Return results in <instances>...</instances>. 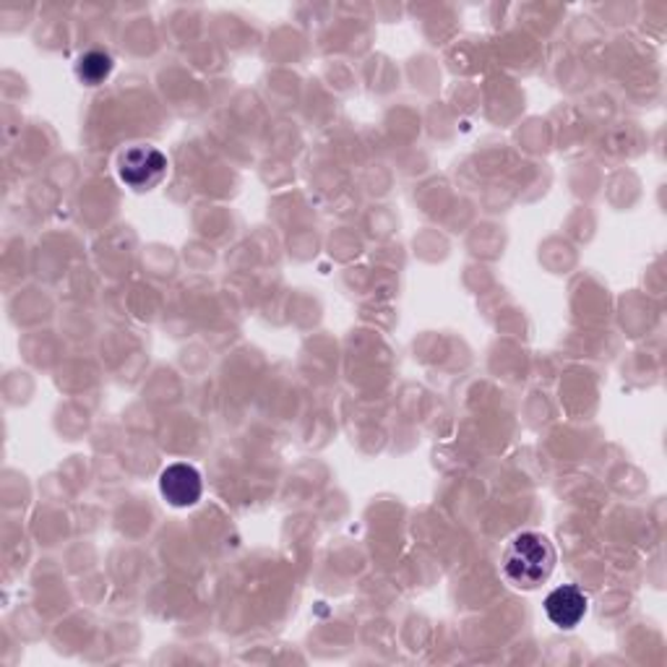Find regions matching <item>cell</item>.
I'll use <instances>...</instances> for the list:
<instances>
[{
  "label": "cell",
  "mask_w": 667,
  "mask_h": 667,
  "mask_svg": "<svg viewBox=\"0 0 667 667\" xmlns=\"http://www.w3.org/2000/svg\"><path fill=\"white\" fill-rule=\"evenodd\" d=\"M556 548L540 532H519L506 545L500 568L506 581L517 589H537L556 571Z\"/></svg>",
  "instance_id": "obj_1"
},
{
  "label": "cell",
  "mask_w": 667,
  "mask_h": 667,
  "mask_svg": "<svg viewBox=\"0 0 667 667\" xmlns=\"http://www.w3.org/2000/svg\"><path fill=\"white\" fill-rule=\"evenodd\" d=\"M118 176L133 191H151L167 176V157L155 147H131L118 159Z\"/></svg>",
  "instance_id": "obj_2"
},
{
  "label": "cell",
  "mask_w": 667,
  "mask_h": 667,
  "mask_svg": "<svg viewBox=\"0 0 667 667\" xmlns=\"http://www.w3.org/2000/svg\"><path fill=\"white\" fill-rule=\"evenodd\" d=\"M159 490H162L167 504L178 506V509L199 504L203 492L199 469L191 465H183V461L170 465L162 475H159Z\"/></svg>",
  "instance_id": "obj_3"
},
{
  "label": "cell",
  "mask_w": 667,
  "mask_h": 667,
  "mask_svg": "<svg viewBox=\"0 0 667 667\" xmlns=\"http://www.w3.org/2000/svg\"><path fill=\"white\" fill-rule=\"evenodd\" d=\"M587 595H584L576 584H564V587H556L545 597V616H548L552 626L564 628V631L579 626L581 618L587 616Z\"/></svg>",
  "instance_id": "obj_4"
},
{
  "label": "cell",
  "mask_w": 667,
  "mask_h": 667,
  "mask_svg": "<svg viewBox=\"0 0 667 667\" xmlns=\"http://www.w3.org/2000/svg\"><path fill=\"white\" fill-rule=\"evenodd\" d=\"M112 71V58L104 56V52H87L79 60V66H76V73H79L81 81H87L89 87H97V83H102L108 79Z\"/></svg>",
  "instance_id": "obj_5"
}]
</instances>
